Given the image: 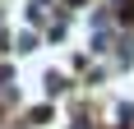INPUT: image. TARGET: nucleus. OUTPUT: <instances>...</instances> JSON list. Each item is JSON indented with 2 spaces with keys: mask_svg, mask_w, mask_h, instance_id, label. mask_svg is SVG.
Here are the masks:
<instances>
[{
  "mask_svg": "<svg viewBox=\"0 0 134 129\" xmlns=\"http://www.w3.org/2000/svg\"><path fill=\"white\" fill-rule=\"evenodd\" d=\"M74 5H79V0H74Z\"/></svg>",
  "mask_w": 134,
  "mask_h": 129,
  "instance_id": "1",
  "label": "nucleus"
}]
</instances>
